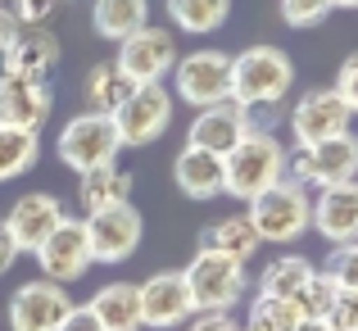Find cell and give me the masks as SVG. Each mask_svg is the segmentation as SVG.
<instances>
[{
  "instance_id": "6da1fadb",
  "label": "cell",
  "mask_w": 358,
  "mask_h": 331,
  "mask_svg": "<svg viewBox=\"0 0 358 331\" xmlns=\"http://www.w3.org/2000/svg\"><path fill=\"white\" fill-rule=\"evenodd\" d=\"M286 177V146L277 136H241L236 150L222 155V195L250 204L268 186Z\"/></svg>"
},
{
  "instance_id": "7a4b0ae2",
  "label": "cell",
  "mask_w": 358,
  "mask_h": 331,
  "mask_svg": "<svg viewBox=\"0 0 358 331\" xmlns=\"http://www.w3.org/2000/svg\"><path fill=\"white\" fill-rule=\"evenodd\" d=\"M182 277L191 286L195 314H231L250 290V263L218 250H195V259L182 268Z\"/></svg>"
},
{
  "instance_id": "3957f363",
  "label": "cell",
  "mask_w": 358,
  "mask_h": 331,
  "mask_svg": "<svg viewBox=\"0 0 358 331\" xmlns=\"http://www.w3.org/2000/svg\"><path fill=\"white\" fill-rule=\"evenodd\" d=\"M295 87V59L281 45H245L231 55V100L236 105H259V100H286Z\"/></svg>"
},
{
  "instance_id": "277c9868",
  "label": "cell",
  "mask_w": 358,
  "mask_h": 331,
  "mask_svg": "<svg viewBox=\"0 0 358 331\" xmlns=\"http://www.w3.org/2000/svg\"><path fill=\"white\" fill-rule=\"evenodd\" d=\"M250 223L263 245H295L304 232H313V195L281 177L277 186L250 200Z\"/></svg>"
},
{
  "instance_id": "5b68a950",
  "label": "cell",
  "mask_w": 358,
  "mask_h": 331,
  "mask_svg": "<svg viewBox=\"0 0 358 331\" xmlns=\"http://www.w3.org/2000/svg\"><path fill=\"white\" fill-rule=\"evenodd\" d=\"M118 127L109 113H78V118H69L59 127V136H55V155H59L64 168H73V173H96V168H109L118 164Z\"/></svg>"
},
{
  "instance_id": "8992f818",
  "label": "cell",
  "mask_w": 358,
  "mask_h": 331,
  "mask_svg": "<svg viewBox=\"0 0 358 331\" xmlns=\"http://www.w3.org/2000/svg\"><path fill=\"white\" fill-rule=\"evenodd\" d=\"M173 87H177V100L191 109H209V105L231 100V55L222 50L182 55L173 69Z\"/></svg>"
},
{
  "instance_id": "52a82bcc",
  "label": "cell",
  "mask_w": 358,
  "mask_h": 331,
  "mask_svg": "<svg viewBox=\"0 0 358 331\" xmlns=\"http://www.w3.org/2000/svg\"><path fill=\"white\" fill-rule=\"evenodd\" d=\"M173 100L177 96L164 87V82L136 87L114 113H109L114 127H118V141L122 146H155V141L168 132V122H173Z\"/></svg>"
},
{
  "instance_id": "ba28073f",
  "label": "cell",
  "mask_w": 358,
  "mask_h": 331,
  "mask_svg": "<svg viewBox=\"0 0 358 331\" xmlns=\"http://www.w3.org/2000/svg\"><path fill=\"white\" fill-rule=\"evenodd\" d=\"M36 263H41V277L55 281V286H73L82 281L96 259H91V241H87V223L82 218H64L45 236V245L36 250Z\"/></svg>"
},
{
  "instance_id": "9c48e42d",
  "label": "cell",
  "mask_w": 358,
  "mask_h": 331,
  "mask_svg": "<svg viewBox=\"0 0 358 331\" xmlns=\"http://www.w3.org/2000/svg\"><path fill=\"white\" fill-rule=\"evenodd\" d=\"M118 69L127 73L136 87H150V82H164L168 73L177 69V41L168 27H136L131 36L118 41Z\"/></svg>"
},
{
  "instance_id": "30bf717a",
  "label": "cell",
  "mask_w": 358,
  "mask_h": 331,
  "mask_svg": "<svg viewBox=\"0 0 358 331\" xmlns=\"http://www.w3.org/2000/svg\"><path fill=\"white\" fill-rule=\"evenodd\" d=\"M82 223H87V241H91V259L96 263H127L141 250V236H145V218H141L136 204L87 213Z\"/></svg>"
},
{
  "instance_id": "8fae6325",
  "label": "cell",
  "mask_w": 358,
  "mask_h": 331,
  "mask_svg": "<svg viewBox=\"0 0 358 331\" xmlns=\"http://www.w3.org/2000/svg\"><path fill=\"white\" fill-rule=\"evenodd\" d=\"M354 122L350 105L336 96V87H317V91H304L290 109V141L295 146H317V141H331V136H345Z\"/></svg>"
},
{
  "instance_id": "7c38bea8",
  "label": "cell",
  "mask_w": 358,
  "mask_h": 331,
  "mask_svg": "<svg viewBox=\"0 0 358 331\" xmlns=\"http://www.w3.org/2000/svg\"><path fill=\"white\" fill-rule=\"evenodd\" d=\"M73 314L69 286H55V281H23V286L9 295V331H59L64 318Z\"/></svg>"
},
{
  "instance_id": "4fadbf2b",
  "label": "cell",
  "mask_w": 358,
  "mask_h": 331,
  "mask_svg": "<svg viewBox=\"0 0 358 331\" xmlns=\"http://www.w3.org/2000/svg\"><path fill=\"white\" fill-rule=\"evenodd\" d=\"M141 327L150 331H168V327H186L195 318V300H191V286L177 268H164L155 277L141 281Z\"/></svg>"
},
{
  "instance_id": "5bb4252c",
  "label": "cell",
  "mask_w": 358,
  "mask_h": 331,
  "mask_svg": "<svg viewBox=\"0 0 358 331\" xmlns=\"http://www.w3.org/2000/svg\"><path fill=\"white\" fill-rule=\"evenodd\" d=\"M50 109H55L50 82H32V78H18V73L0 69V127L41 132L50 122Z\"/></svg>"
},
{
  "instance_id": "9a60e30c",
  "label": "cell",
  "mask_w": 358,
  "mask_h": 331,
  "mask_svg": "<svg viewBox=\"0 0 358 331\" xmlns=\"http://www.w3.org/2000/svg\"><path fill=\"white\" fill-rule=\"evenodd\" d=\"M64 218H69V213H64L59 195L27 191V195H18V200H14V209H9V218H5V232L14 236V245L23 254H36L45 245V236H50Z\"/></svg>"
},
{
  "instance_id": "2e32d148",
  "label": "cell",
  "mask_w": 358,
  "mask_h": 331,
  "mask_svg": "<svg viewBox=\"0 0 358 331\" xmlns=\"http://www.w3.org/2000/svg\"><path fill=\"white\" fill-rule=\"evenodd\" d=\"M299 150H304V182H308V191L358 182V136L354 132L331 136V141H317V146H299Z\"/></svg>"
},
{
  "instance_id": "e0dca14e",
  "label": "cell",
  "mask_w": 358,
  "mask_h": 331,
  "mask_svg": "<svg viewBox=\"0 0 358 331\" xmlns=\"http://www.w3.org/2000/svg\"><path fill=\"white\" fill-rule=\"evenodd\" d=\"M313 232L331 245L358 241V182L322 186L313 195Z\"/></svg>"
},
{
  "instance_id": "ac0fdd59",
  "label": "cell",
  "mask_w": 358,
  "mask_h": 331,
  "mask_svg": "<svg viewBox=\"0 0 358 331\" xmlns=\"http://www.w3.org/2000/svg\"><path fill=\"white\" fill-rule=\"evenodd\" d=\"M245 136V122H241V109L231 105V100H222V105H209V109H195L191 127H186V146L195 150H209V155H227V150H236V141Z\"/></svg>"
},
{
  "instance_id": "d6986e66",
  "label": "cell",
  "mask_w": 358,
  "mask_h": 331,
  "mask_svg": "<svg viewBox=\"0 0 358 331\" xmlns=\"http://www.w3.org/2000/svg\"><path fill=\"white\" fill-rule=\"evenodd\" d=\"M173 182L186 200H218L222 195V159L209 150L182 146L173 159Z\"/></svg>"
},
{
  "instance_id": "ffe728a7",
  "label": "cell",
  "mask_w": 358,
  "mask_h": 331,
  "mask_svg": "<svg viewBox=\"0 0 358 331\" xmlns=\"http://www.w3.org/2000/svg\"><path fill=\"white\" fill-rule=\"evenodd\" d=\"M5 69L18 73V78H32V82H50L55 69H59V41H55V32L23 27L14 50H9V59H5Z\"/></svg>"
},
{
  "instance_id": "44dd1931",
  "label": "cell",
  "mask_w": 358,
  "mask_h": 331,
  "mask_svg": "<svg viewBox=\"0 0 358 331\" xmlns=\"http://www.w3.org/2000/svg\"><path fill=\"white\" fill-rule=\"evenodd\" d=\"M91 318L105 331H141V290L131 281H109L87 300Z\"/></svg>"
},
{
  "instance_id": "7402d4cb",
  "label": "cell",
  "mask_w": 358,
  "mask_h": 331,
  "mask_svg": "<svg viewBox=\"0 0 358 331\" xmlns=\"http://www.w3.org/2000/svg\"><path fill=\"white\" fill-rule=\"evenodd\" d=\"M131 173L118 164L109 168H96V173H82V186H78V204L87 213H100V209H118V204H131Z\"/></svg>"
},
{
  "instance_id": "603a6c76",
  "label": "cell",
  "mask_w": 358,
  "mask_h": 331,
  "mask_svg": "<svg viewBox=\"0 0 358 331\" xmlns=\"http://www.w3.org/2000/svg\"><path fill=\"white\" fill-rule=\"evenodd\" d=\"M150 23V0H91V27L105 41H122Z\"/></svg>"
},
{
  "instance_id": "cb8c5ba5",
  "label": "cell",
  "mask_w": 358,
  "mask_h": 331,
  "mask_svg": "<svg viewBox=\"0 0 358 331\" xmlns=\"http://www.w3.org/2000/svg\"><path fill=\"white\" fill-rule=\"evenodd\" d=\"M259 232H254L250 213H231V218H218L213 227L200 232V250H218V254H231V259L250 263L254 250H259Z\"/></svg>"
},
{
  "instance_id": "d4e9b609",
  "label": "cell",
  "mask_w": 358,
  "mask_h": 331,
  "mask_svg": "<svg viewBox=\"0 0 358 331\" xmlns=\"http://www.w3.org/2000/svg\"><path fill=\"white\" fill-rule=\"evenodd\" d=\"M131 91H136V82H131L114 59L109 64H91L87 82H82V100H87V109H96V113H114Z\"/></svg>"
},
{
  "instance_id": "484cf974",
  "label": "cell",
  "mask_w": 358,
  "mask_h": 331,
  "mask_svg": "<svg viewBox=\"0 0 358 331\" xmlns=\"http://www.w3.org/2000/svg\"><path fill=\"white\" fill-rule=\"evenodd\" d=\"M313 263L304 254H277L268 268L259 272V295H277V300H295L304 290V281L313 277Z\"/></svg>"
},
{
  "instance_id": "4316f807",
  "label": "cell",
  "mask_w": 358,
  "mask_h": 331,
  "mask_svg": "<svg viewBox=\"0 0 358 331\" xmlns=\"http://www.w3.org/2000/svg\"><path fill=\"white\" fill-rule=\"evenodd\" d=\"M36 159H41V132L0 127V182H14V177L32 173Z\"/></svg>"
},
{
  "instance_id": "83f0119b",
  "label": "cell",
  "mask_w": 358,
  "mask_h": 331,
  "mask_svg": "<svg viewBox=\"0 0 358 331\" xmlns=\"http://www.w3.org/2000/svg\"><path fill=\"white\" fill-rule=\"evenodd\" d=\"M168 18H173L177 32H218L222 23L231 18V0H168Z\"/></svg>"
},
{
  "instance_id": "f1b7e54d",
  "label": "cell",
  "mask_w": 358,
  "mask_h": 331,
  "mask_svg": "<svg viewBox=\"0 0 358 331\" xmlns=\"http://www.w3.org/2000/svg\"><path fill=\"white\" fill-rule=\"evenodd\" d=\"M299 323H304V314L295 309V300L254 295L250 300V323H245V331H295Z\"/></svg>"
},
{
  "instance_id": "f546056e",
  "label": "cell",
  "mask_w": 358,
  "mask_h": 331,
  "mask_svg": "<svg viewBox=\"0 0 358 331\" xmlns=\"http://www.w3.org/2000/svg\"><path fill=\"white\" fill-rule=\"evenodd\" d=\"M336 290H341V286H336L327 272H313V277L304 281V290L295 295V309L304 318H327V314H331V304H336Z\"/></svg>"
},
{
  "instance_id": "4dcf8cb0",
  "label": "cell",
  "mask_w": 358,
  "mask_h": 331,
  "mask_svg": "<svg viewBox=\"0 0 358 331\" xmlns=\"http://www.w3.org/2000/svg\"><path fill=\"white\" fill-rule=\"evenodd\" d=\"M236 109H241V122H245V136H277L281 118H286L281 100H259V105H236Z\"/></svg>"
},
{
  "instance_id": "1f68e13d",
  "label": "cell",
  "mask_w": 358,
  "mask_h": 331,
  "mask_svg": "<svg viewBox=\"0 0 358 331\" xmlns=\"http://www.w3.org/2000/svg\"><path fill=\"white\" fill-rule=\"evenodd\" d=\"M322 272H327V277H331L341 290H358V241H350V245H336V250L327 254Z\"/></svg>"
},
{
  "instance_id": "d6a6232c",
  "label": "cell",
  "mask_w": 358,
  "mask_h": 331,
  "mask_svg": "<svg viewBox=\"0 0 358 331\" xmlns=\"http://www.w3.org/2000/svg\"><path fill=\"white\" fill-rule=\"evenodd\" d=\"M331 9H336L331 0H281V18H286V27H317Z\"/></svg>"
},
{
  "instance_id": "836d02e7",
  "label": "cell",
  "mask_w": 358,
  "mask_h": 331,
  "mask_svg": "<svg viewBox=\"0 0 358 331\" xmlns=\"http://www.w3.org/2000/svg\"><path fill=\"white\" fill-rule=\"evenodd\" d=\"M64 0H14L9 5V14L18 18V27H45L55 14H59Z\"/></svg>"
},
{
  "instance_id": "e575fe53",
  "label": "cell",
  "mask_w": 358,
  "mask_h": 331,
  "mask_svg": "<svg viewBox=\"0 0 358 331\" xmlns=\"http://www.w3.org/2000/svg\"><path fill=\"white\" fill-rule=\"evenodd\" d=\"M331 331H358V290H336V304L327 314Z\"/></svg>"
},
{
  "instance_id": "d590c367",
  "label": "cell",
  "mask_w": 358,
  "mask_h": 331,
  "mask_svg": "<svg viewBox=\"0 0 358 331\" xmlns=\"http://www.w3.org/2000/svg\"><path fill=\"white\" fill-rule=\"evenodd\" d=\"M336 96L350 105V113H358V55L341 64V73H336Z\"/></svg>"
},
{
  "instance_id": "8d00e7d4",
  "label": "cell",
  "mask_w": 358,
  "mask_h": 331,
  "mask_svg": "<svg viewBox=\"0 0 358 331\" xmlns=\"http://www.w3.org/2000/svg\"><path fill=\"white\" fill-rule=\"evenodd\" d=\"M186 331H245L231 314H195L191 323H186Z\"/></svg>"
},
{
  "instance_id": "74e56055",
  "label": "cell",
  "mask_w": 358,
  "mask_h": 331,
  "mask_svg": "<svg viewBox=\"0 0 358 331\" xmlns=\"http://www.w3.org/2000/svg\"><path fill=\"white\" fill-rule=\"evenodd\" d=\"M18 32H23V27H18V18L9 14L5 5H0V69H5V59H9V50H14Z\"/></svg>"
},
{
  "instance_id": "f35d334b",
  "label": "cell",
  "mask_w": 358,
  "mask_h": 331,
  "mask_svg": "<svg viewBox=\"0 0 358 331\" xmlns=\"http://www.w3.org/2000/svg\"><path fill=\"white\" fill-rule=\"evenodd\" d=\"M59 331H105V327L91 318V309H87V304H73V314L64 318V327H59Z\"/></svg>"
},
{
  "instance_id": "ab89813d",
  "label": "cell",
  "mask_w": 358,
  "mask_h": 331,
  "mask_svg": "<svg viewBox=\"0 0 358 331\" xmlns=\"http://www.w3.org/2000/svg\"><path fill=\"white\" fill-rule=\"evenodd\" d=\"M18 254H23V250L14 245V236H9V232H5V223H0V277H5V272L18 263Z\"/></svg>"
},
{
  "instance_id": "60d3db41",
  "label": "cell",
  "mask_w": 358,
  "mask_h": 331,
  "mask_svg": "<svg viewBox=\"0 0 358 331\" xmlns=\"http://www.w3.org/2000/svg\"><path fill=\"white\" fill-rule=\"evenodd\" d=\"M295 331H331V327H327V318H304Z\"/></svg>"
},
{
  "instance_id": "b9f144b4",
  "label": "cell",
  "mask_w": 358,
  "mask_h": 331,
  "mask_svg": "<svg viewBox=\"0 0 358 331\" xmlns=\"http://www.w3.org/2000/svg\"><path fill=\"white\" fill-rule=\"evenodd\" d=\"M336 9H358V0H331Z\"/></svg>"
}]
</instances>
